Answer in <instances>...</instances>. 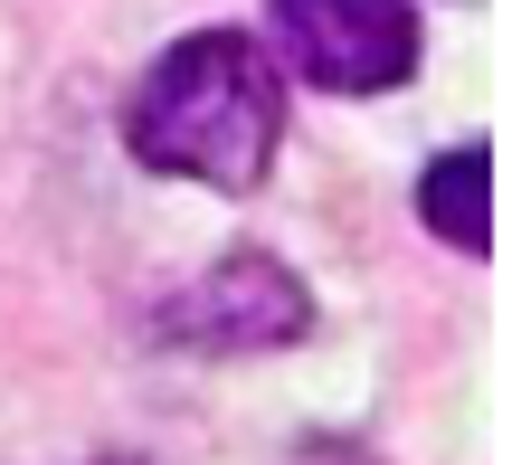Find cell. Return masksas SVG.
I'll use <instances>...</instances> for the list:
<instances>
[{"label":"cell","instance_id":"cell-1","mask_svg":"<svg viewBox=\"0 0 512 465\" xmlns=\"http://www.w3.org/2000/svg\"><path fill=\"white\" fill-rule=\"evenodd\" d=\"M285 133V86L247 29H190L152 57V76L124 95V152L171 181L256 190Z\"/></svg>","mask_w":512,"mask_h":465},{"label":"cell","instance_id":"cell-2","mask_svg":"<svg viewBox=\"0 0 512 465\" xmlns=\"http://www.w3.org/2000/svg\"><path fill=\"white\" fill-rule=\"evenodd\" d=\"M266 38L323 95H389L418 76V0H266Z\"/></svg>","mask_w":512,"mask_h":465},{"label":"cell","instance_id":"cell-3","mask_svg":"<svg viewBox=\"0 0 512 465\" xmlns=\"http://www.w3.org/2000/svg\"><path fill=\"white\" fill-rule=\"evenodd\" d=\"M304 323L313 304L275 257H219L190 295L162 304V333L190 352H275V342H304Z\"/></svg>","mask_w":512,"mask_h":465},{"label":"cell","instance_id":"cell-4","mask_svg":"<svg viewBox=\"0 0 512 465\" xmlns=\"http://www.w3.org/2000/svg\"><path fill=\"white\" fill-rule=\"evenodd\" d=\"M418 219L437 228L446 247L484 257V247H494V162H484V152H437L427 181H418Z\"/></svg>","mask_w":512,"mask_h":465}]
</instances>
